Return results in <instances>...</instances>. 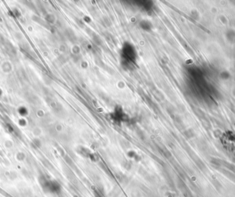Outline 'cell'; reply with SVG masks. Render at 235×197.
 I'll return each mask as SVG.
<instances>
[{
    "label": "cell",
    "instance_id": "cell-1",
    "mask_svg": "<svg viewBox=\"0 0 235 197\" xmlns=\"http://www.w3.org/2000/svg\"><path fill=\"white\" fill-rule=\"evenodd\" d=\"M42 187L46 192L51 194H59L61 191V186L59 182L51 179H44L42 181Z\"/></svg>",
    "mask_w": 235,
    "mask_h": 197
}]
</instances>
